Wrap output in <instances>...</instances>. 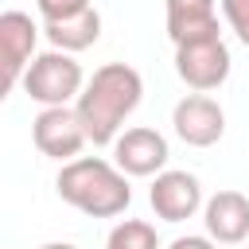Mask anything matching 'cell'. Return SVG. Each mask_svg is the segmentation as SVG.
<instances>
[{"mask_svg":"<svg viewBox=\"0 0 249 249\" xmlns=\"http://www.w3.org/2000/svg\"><path fill=\"white\" fill-rule=\"evenodd\" d=\"M140 97H144V78H140L136 66H128V62L97 66L93 78L86 82V89L74 101V109H78V117L86 124L89 144L113 148L121 128H124V121L136 113Z\"/></svg>","mask_w":249,"mask_h":249,"instance_id":"1","label":"cell"},{"mask_svg":"<svg viewBox=\"0 0 249 249\" xmlns=\"http://www.w3.org/2000/svg\"><path fill=\"white\" fill-rule=\"evenodd\" d=\"M54 191L66 206H74L89 218H117L132 202L128 175L117 163L101 160V156H78V160L62 163V171L54 179Z\"/></svg>","mask_w":249,"mask_h":249,"instance_id":"2","label":"cell"},{"mask_svg":"<svg viewBox=\"0 0 249 249\" xmlns=\"http://www.w3.org/2000/svg\"><path fill=\"white\" fill-rule=\"evenodd\" d=\"M19 86H23V93L31 101H39L43 109H54V105L78 101V93L86 89V74L74 62V54L51 47V51L35 54V62L27 66V74H23Z\"/></svg>","mask_w":249,"mask_h":249,"instance_id":"3","label":"cell"},{"mask_svg":"<svg viewBox=\"0 0 249 249\" xmlns=\"http://www.w3.org/2000/svg\"><path fill=\"white\" fill-rule=\"evenodd\" d=\"M230 70H233V58H230V47H226L222 35H210V39H195V43L175 47V74L195 93L218 89L230 78Z\"/></svg>","mask_w":249,"mask_h":249,"instance_id":"4","label":"cell"},{"mask_svg":"<svg viewBox=\"0 0 249 249\" xmlns=\"http://www.w3.org/2000/svg\"><path fill=\"white\" fill-rule=\"evenodd\" d=\"M31 140H35V148H39L43 156L62 160V163L78 160V152L89 144L86 124H82V117H78V109H74V105L39 109V117L31 121Z\"/></svg>","mask_w":249,"mask_h":249,"instance_id":"5","label":"cell"},{"mask_svg":"<svg viewBox=\"0 0 249 249\" xmlns=\"http://www.w3.org/2000/svg\"><path fill=\"white\" fill-rule=\"evenodd\" d=\"M167 136L148 128V124H136V128H124L113 144V163L124 171V175H136V179H156L160 171H167Z\"/></svg>","mask_w":249,"mask_h":249,"instance_id":"6","label":"cell"},{"mask_svg":"<svg viewBox=\"0 0 249 249\" xmlns=\"http://www.w3.org/2000/svg\"><path fill=\"white\" fill-rule=\"evenodd\" d=\"M171 128H175V136H179L183 144H191V148H210V144H218L222 132H226V113H222V105H218L214 97H206V93H187V97H179L175 109H171Z\"/></svg>","mask_w":249,"mask_h":249,"instance_id":"7","label":"cell"},{"mask_svg":"<svg viewBox=\"0 0 249 249\" xmlns=\"http://www.w3.org/2000/svg\"><path fill=\"white\" fill-rule=\"evenodd\" d=\"M35 43H39V23L27 12H4L0 16V62H4V89H16L35 62Z\"/></svg>","mask_w":249,"mask_h":249,"instance_id":"8","label":"cell"},{"mask_svg":"<svg viewBox=\"0 0 249 249\" xmlns=\"http://www.w3.org/2000/svg\"><path fill=\"white\" fill-rule=\"evenodd\" d=\"M148 202H152L156 218H163V222H187L206 206L202 202V183L191 171H175V167H167L152 179Z\"/></svg>","mask_w":249,"mask_h":249,"instance_id":"9","label":"cell"},{"mask_svg":"<svg viewBox=\"0 0 249 249\" xmlns=\"http://www.w3.org/2000/svg\"><path fill=\"white\" fill-rule=\"evenodd\" d=\"M206 237L218 245H237L249 237V198L241 191H218L202 206Z\"/></svg>","mask_w":249,"mask_h":249,"instance_id":"10","label":"cell"},{"mask_svg":"<svg viewBox=\"0 0 249 249\" xmlns=\"http://www.w3.org/2000/svg\"><path fill=\"white\" fill-rule=\"evenodd\" d=\"M167 35L175 47L222 35L218 31V0H167Z\"/></svg>","mask_w":249,"mask_h":249,"instance_id":"11","label":"cell"},{"mask_svg":"<svg viewBox=\"0 0 249 249\" xmlns=\"http://www.w3.org/2000/svg\"><path fill=\"white\" fill-rule=\"evenodd\" d=\"M43 35L51 39L54 51H66V54L86 51V47H93V43L101 39V12L89 4V8H82V12H74V16H62V19L43 23Z\"/></svg>","mask_w":249,"mask_h":249,"instance_id":"12","label":"cell"},{"mask_svg":"<svg viewBox=\"0 0 249 249\" xmlns=\"http://www.w3.org/2000/svg\"><path fill=\"white\" fill-rule=\"evenodd\" d=\"M105 249H160V237H156V226L144 222V218H124L109 230V241Z\"/></svg>","mask_w":249,"mask_h":249,"instance_id":"13","label":"cell"},{"mask_svg":"<svg viewBox=\"0 0 249 249\" xmlns=\"http://www.w3.org/2000/svg\"><path fill=\"white\" fill-rule=\"evenodd\" d=\"M222 4V16L230 23V31L249 47V0H218Z\"/></svg>","mask_w":249,"mask_h":249,"instance_id":"14","label":"cell"},{"mask_svg":"<svg viewBox=\"0 0 249 249\" xmlns=\"http://www.w3.org/2000/svg\"><path fill=\"white\" fill-rule=\"evenodd\" d=\"M39 4V19L51 23V19H62V16H74L82 8H89L93 0H35Z\"/></svg>","mask_w":249,"mask_h":249,"instance_id":"15","label":"cell"},{"mask_svg":"<svg viewBox=\"0 0 249 249\" xmlns=\"http://www.w3.org/2000/svg\"><path fill=\"white\" fill-rule=\"evenodd\" d=\"M167 249H218V241H210L206 233H187V237H175Z\"/></svg>","mask_w":249,"mask_h":249,"instance_id":"16","label":"cell"},{"mask_svg":"<svg viewBox=\"0 0 249 249\" xmlns=\"http://www.w3.org/2000/svg\"><path fill=\"white\" fill-rule=\"evenodd\" d=\"M39 249H78V245H70V241H47V245H39Z\"/></svg>","mask_w":249,"mask_h":249,"instance_id":"17","label":"cell"}]
</instances>
